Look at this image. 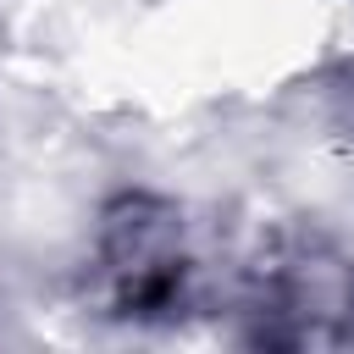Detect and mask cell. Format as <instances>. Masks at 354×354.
<instances>
[{"mask_svg": "<svg viewBox=\"0 0 354 354\" xmlns=\"http://www.w3.org/2000/svg\"><path fill=\"white\" fill-rule=\"evenodd\" d=\"M105 288L122 315H177L194 304L199 254L188 221L160 199H122L105 221Z\"/></svg>", "mask_w": 354, "mask_h": 354, "instance_id": "1", "label": "cell"}, {"mask_svg": "<svg viewBox=\"0 0 354 354\" xmlns=\"http://www.w3.org/2000/svg\"><path fill=\"white\" fill-rule=\"evenodd\" d=\"M260 343H337L354 332V266L321 243H288L254 266Z\"/></svg>", "mask_w": 354, "mask_h": 354, "instance_id": "2", "label": "cell"}]
</instances>
